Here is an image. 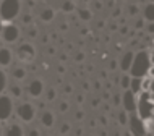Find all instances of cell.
<instances>
[{
	"instance_id": "bcb514c9",
	"label": "cell",
	"mask_w": 154,
	"mask_h": 136,
	"mask_svg": "<svg viewBox=\"0 0 154 136\" xmlns=\"http://www.w3.org/2000/svg\"><path fill=\"white\" fill-rule=\"evenodd\" d=\"M114 5H115V0H107V7H110V8H112Z\"/></svg>"
},
{
	"instance_id": "83f0119b",
	"label": "cell",
	"mask_w": 154,
	"mask_h": 136,
	"mask_svg": "<svg viewBox=\"0 0 154 136\" xmlns=\"http://www.w3.org/2000/svg\"><path fill=\"white\" fill-rule=\"evenodd\" d=\"M68 110H70L68 101H60V104H59V112H60V113H66Z\"/></svg>"
},
{
	"instance_id": "277c9868",
	"label": "cell",
	"mask_w": 154,
	"mask_h": 136,
	"mask_svg": "<svg viewBox=\"0 0 154 136\" xmlns=\"http://www.w3.org/2000/svg\"><path fill=\"white\" fill-rule=\"evenodd\" d=\"M127 125H128V131H130L131 136H146L148 134L146 123H144V120H141L135 112H131L128 115Z\"/></svg>"
},
{
	"instance_id": "d6986e66",
	"label": "cell",
	"mask_w": 154,
	"mask_h": 136,
	"mask_svg": "<svg viewBox=\"0 0 154 136\" xmlns=\"http://www.w3.org/2000/svg\"><path fill=\"white\" fill-rule=\"evenodd\" d=\"M141 81H143V78H131L130 80V86H128V89L131 91L135 96H138V94L141 92Z\"/></svg>"
},
{
	"instance_id": "7a4b0ae2",
	"label": "cell",
	"mask_w": 154,
	"mask_h": 136,
	"mask_svg": "<svg viewBox=\"0 0 154 136\" xmlns=\"http://www.w3.org/2000/svg\"><path fill=\"white\" fill-rule=\"evenodd\" d=\"M136 99V110L135 113L138 115L141 120L151 122L154 117V99H152V91H143L138 94Z\"/></svg>"
},
{
	"instance_id": "7dc6e473",
	"label": "cell",
	"mask_w": 154,
	"mask_h": 136,
	"mask_svg": "<svg viewBox=\"0 0 154 136\" xmlns=\"http://www.w3.org/2000/svg\"><path fill=\"white\" fill-rule=\"evenodd\" d=\"M60 29H62V31H66V29H68V24H66V23L60 24Z\"/></svg>"
},
{
	"instance_id": "ac0fdd59",
	"label": "cell",
	"mask_w": 154,
	"mask_h": 136,
	"mask_svg": "<svg viewBox=\"0 0 154 136\" xmlns=\"http://www.w3.org/2000/svg\"><path fill=\"white\" fill-rule=\"evenodd\" d=\"M143 20L148 23H152L154 20V5L152 2H146V7H144V11H143Z\"/></svg>"
},
{
	"instance_id": "f35d334b",
	"label": "cell",
	"mask_w": 154,
	"mask_h": 136,
	"mask_svg": "<svg viewBox=\"0 0 154 136\" xmlns=\"http://www.w3.org/2000/svg\"><path fill=\"white\" fill-rule=\"evenodd\" d=\"M144 23H146V21H144L143 18H141V20H138V21H136V28H138V29H141V28L144 26Z\"/></svg>"
},
{
	"instance_id": "cb8c5ba5",
	"label": "cell",
	"mask_w": 154,
	"mask_h": 136,
	"mask_svg": "<svg viewBox=\"0 0 154 136\" xmlns=\"http://www.w3.org/2000/svg\"><path fill=\"white\" fill-rule=\"evenodd\" d=\"M70 131H72V125H70L68 122H63L60 125V128H59V133H60V136H66L70 133Z\"/></svg>"
},
{
	"instance_id": "d590c367",
	"label": "cell",
	"mask_w": 154,
	"mask_h": 136,
	"mask_svg": "<svg viewBox=\"0 0 154 136\" xmlns=\"http://www.w3.org/2000/svg\"><path fill=\"white\" fill-rule=\"evenodd\" d=\"M112 104H114L115 107L120 105V94H114V99H112Z\"/></svg>"
},
{
	"instance_id": "9f6ffc18",
	"label": "cell",
	"mask_w": 154,
	"mask_h": 136,
	"mask_svg": "<svg viewBox=\"0 0 154 136\" xmlns=\"http://www.w3.org/2000/svg\"><path fill=\"white\" fill-rule=\"evenodd\" d=\"M140 3H146V2H151V0H138Z\"/></svg>"
},
{
	"instance_id": "ab89813d",
	"label": "cell",
	"mask_w": 154,
	"mask_h": 136,
	"mask_svg": "<svg viewBox=\"0 0 154 136\" xmlns=\"http://www.w3.org/2000/svg\"><path fill=\"white\" fill-rule=\"evenodd\" d=\"M99 123H101L102 126H106L107 125V118L104 117V115H101V117H99Z\"/></svg>"
},
{
	"instance_id": "94428289",
	"label": "cell",
	"mask_w": 154,
	"mask_h": 136,
	"mask_svg": "<svg viewBox=\"0 0 154 136\" xmlns=\"http://www.w3.org/2000/svg\"><path fill=\"white\" fill-rule=\"evenodd\" d=\"M2 42H3V41H2V38H0V47H2Z\"/></svg>"
},
{
	"instance_id": "6125c7cd",
	"label": "cell",
	"mask_w": 154,
	"mask_h": 136,
	"mask_svg": "<svg viewBox=\"0 0 154 136\" xmlns=\"http://www.w3.org/2000/svg\"><path fill=\"white\" fill-rule=\"evenodd\" d=\"M114 136H120V134H119V133H115V134H114Z\"/></svg>"
},
{
	"instance_id": "11a10c76",
	"label": "cell",
	"mask_w": 154,
	"mask_h": 136,
	"mask_svg": "<svg viewBox=\"0 0 154 136\" xmlns=\"http://www.w3.org/2000/svg\"><path fill=\"white\" fill-rule=\"evenodd\" d=\"M2 29H3V21L0 20V32H2Z\"/></svg>"
},
{
	"instance_id": "1f68e13d",
	"label": "cell",
	"mask_w": 154,
	"mask_h": 136,
	"mask_svg": "<svg viewBox=\"0 0 154 136\" xmlns=\"http://www.w3.org/2000/svg\"><path fill=\"white\" fill-rule=\"evenodd\" d=\"M93 8H94V10H97V11H101L102 8H104V5H102L101 0H96V2L93 3Z\"/></svg>"
},
{
	"instance_id": "74e56055",
	"label": "cell",
	"mask_w": 154,
	"mask_h": 136,
	"mask_svg": "<svg viewBox=\"0 0 154 136\" xmlns=\"http://www.w3.org/2000/svg\"><path fill=\"white\" fill-rule=\"evenodd\" d=\"M119 15H122V10H120V8H115V10L112 11V16H114V18H119Z\"/></svg>"
},
{
	"instance_id": "f907efd6",
	"label": "cell",
	"mask_w": 154,
	"mask_h": 136,
	"mask_svg": "<svg viewBox=\"0 0 154 136\" xmlns=\"http://www.w3.org/2000/svg\"><path fill=\"white\" fill-rule=\"evenodd\" d=\"M127 29H128V28H127V26H123L122 29H120V32H122V34H127Z\"/></svg>"
},
{
	"instance_id": "603a6c76",
	"label": "cell",
	"mask_w": 154,
	"mask_h": 136,
	"mask_svg": "<svg viewBox=\"0 0 154 136\" xmlns=\"http://www.w3.org/2000/svg\"><path fill=\"white\" fill-rule=\"evenodd\" d=\"M44 92H45V101L47 102H52V101H55V97H57V91L55 88H47V89H44Z\"/></svg>"
},
{
	"instance_id": "680465c9",
	"label": "cell",
	"mask_w": 154,
	"mask_h": 136,
	"mask_svg": "<svg viewBox=\"0 0 154 136\" xmlns=\"http://www.w3.org/2000/svg\"><path fill=\"white\" fill-rule=\"evenodd\" d=\"M125 136H131V134H130V131H125Z\"/></svg>"
},
{
	"instance_id": "e0dca14e",
	"label": "cell",
	"mask_w": 154,
	"mask_h": 136,
	"mask_svg": "<svg viewBox=\"0 0 154 136\" xmlns=\"http://www.w3.org/2000/svg\"><path fill=\"white\" fill-rule=\"evenodd\" d=\"M7 88H8V96H10L11 99H20L23 96V88L20 84L13 83V84L7 86Z\"/></svg>"
},
{
	"instance_id": "60d3db41",
	"label": "cell",
	"mask_w": 154,
	"mask_h": 136,
	"mask_svg": "<svg viewBox=\"0 0 154 136\" xmlns=\"http://www.w3.org/2000/svg\"><path fill=\"white\" fill-rule=\"evenodd\" d=\"M99 104H101V101H99V99H93V101H91V105H93L94 109H96V107H99Z\"/></svg>"
},
{
	"instance_id": "db71d44e",
	"label": "cell",
	"mask_w": 154,
	"mask_h": 136,
	"mask_svg": "<svg viewBox=\"0 0 154 136\" xmlns=\"http://www.w3.org/2000/svg\"><path fill=\"white\" fill-rule=\"evenodd\" d=\"M57 70H59V73H63V71H65V70H63V67H62V65H60V67L57 68Z\"/></svg>"
},
{
	"instance_id": "f1b7e54d",
	"label": "cell",
	"mask_w": 154,
	"mask_h": 136,
	"mask_svg": "<svg viewBox=\"0 0 154 136\" xmlns=\"http://www.w3.org/2000/svg\"><path fill=\"white\" fill-rule=\"evenodd\" d=\"M127 120H128V113L125 110H120L119 112V123L120 125H127Z\"/></svg>"
},
{
	"instance_id": "91938a15",
	"label": "cell",
	"mask_w": 154,
	"mask_h": 136,
	"mask_svg": "<svg viewBox=\"0 0 154 136\" xmlns=\"http://www.w3.org/2000/svg\"><path fill=\"white\" fill-rule=\"evenodd\" d=\"M3 133H2V125H0V136H2Z\"/></svg>"
},
{
	"instance_id": "816d5d0a",
	"label": "cell",
	"mask_w": 154,
	"mask_h": 136,
	"mask_svg": "<svg viewBox=\"0 0 154 136\" xmlns=\"http://www.w3.org/2000/svg\"><path fill=\"white\" fill-rule=\"evenodd\" d=\"M109 96H110L109 92H104V94H102V99H109Z\"/></svg>"
},
{
	"instance_id": "3957f363",
	"label": "cell",
	"mask_w": 154,
	"mask_h": 136,
	"mask_svg": "<svg viewBox=\"0 0 154 136\" xmlns=\"http://www.w3.org/2000/svg\"><path fill=\"white\" fill-rule=\"evenodd\" d=\"M21 15V0H2L0 2V20L11 23Z\"/></svg>"
},
{
	"instance_id": "f6af8a7d",
	"label": "cell",
	"mask_w": 154,
	"mask_h": 136,
	"mask_svg": "<svg viewBox=\"0 0 154 136\" xmlns=\"http://www.w3.org/2000/svg\"><path fill=\"white\" fill-rule=\"evenodd\" d=\"M89 126H91V128H96V126H97V122H96V120H91V122H89Z\"/></svg>"
},
{
	"instance_id": "836d02e7",
	"label": "cell",
	"mask_w": 154,
	"mask_h": 136,
	"mask_svg": "<svg viewBox=\"0 0 154 136\" xmlns=\"http://www.w3.org/2000/svg\"><path fill=\"white\" fill-rule=\"evenodd\" d=\"M26 136H41V131L37 130V128H31L29 131H28Z\"/></svg>"
},
{
	"instance_id": "8d00e7d4",
	"label": "cell",
	"mask_w": 154,
	"mask_h": 136,
	"mask_svg": "<svg viewBox=\"0 0 154 136\" xmlns=\"http://www.w3.org/2000/svg\"><path fill=\"white\" fill-rule=\"evenodd\" d=\"M63 92L65 94H73V86L72 84H65L63 86Z\"/></svg>"
},
{
	"instance_id": "8fae6325",
	"label": "cell",
	"mask_w": 154,
	"mask_h": 136,
	"mask_svg": "<svg viewBox=\"0 0 154 136\" xmlns=\"http://www.w3.org/2000/svg\"><path fill=\"white\" fill-rule=\"evenodd\" d=\"M13 63V52L8 47H0V67L7 68Z\"/></svg>"
},
{
	"instance_id": "e7e4bbea",
	"label": "cell",
	"mask_w": 154,
	"mask_h": 136,
	"mask_svg": "<svg viewBox=\"0 0 154 136\" xmlns=\"http://www.w3.org/2000/svg\"><path fill=\"white\" fill-rule=\"evenodd\" d=\"M88 136H94V134H93V133H91V134H88Z\"/></svg>"
},
{
	"instance_id": "e575fe53",
	"label": "cell",
	"mask_w": 154,
	"mask_h": 136,
	"mask_svg": "<svg viewBox=\"0 0 154 136\" xmlns=\"http://www.w3.org/2000/svg\"><path fill=\"white\" fill-rule=\"evenodd\" d=\"M85 101H86V97H85V94H76V104H85Z\"/></svg>"
},
{
	"instance_id": "f546056e",
	"label": "cell",
	"mask_w": 154,
	"mask_h": 136,
	"mask_svg": "<svg viewBox=\"0 0 154 136\" xmlns=\"http://www.w3.org/2000/svg\"><path fill=\"white\" fill-rule=\"evenodd\" d=\"M37 34H39V32H37V28L36 26L28 28V38H29V39H36Z\"/></svg>"
},
{
	"instance_id": "4316f807",
	"label": "cell",
	"mask_w": 154,
	"mask_h": 136,
	"mask_svg": "<svg viewBox=\"0 0 154 136\" xmlns=\"http://www.w3.org/2000/svg\"><path fill=\"white\" fill-rule=\"evenodd\" d=\"M32 15L31 13H24V15H21V23L24 24V26H29V24H32Z\"/></svg>"
},
{
	"instance_id": "7bdbcfd3",
	"label": "cell",
	"mask_w": 154,
	"mask_h": 136,
	"mask_svg": "<svg viewBox=\"0 0 154 136\" xmlns=\"http://www.w3.org/2000/svg\"><path fill=\"white\" fill-rule=\"evenodd\" d=\"M93 88H94L96 91H99V89H101V81H94V84H93Z\"/></svg>"
},
{
	"instance_id": "ba28073f",
	"label": "cell",
	"mask_w": 154,
	"mask_h": 136,
	"mask_svg": "<svg viewBox=\"0 0 154 136\" xmlns=\"http://www.w3.org/2000/svg\"><path fill=\"white\" fill-rule=\"evenodd\" d=\"M0 34H2V41H5V42H8V44H13L20 39L21 31H20V28L16 26V24L8 23V24H3V29H2Z\"/></svg>"
},
{
	"instance_id": "d4e9b609",
	"label": "cell",
	"mask_w": 154,
	"mask_h": 136,
	"mask_svg": "<svg viewBox=\"0 0 154 136\" xmlns=\"http://www.w3.org/2000/svg\"><path fill=\"white\" fill-rule=\"evenodd\" d=\"M127 11H128V16H136L140 13V7L136 5V3H130L127 8Z\"/></svg>"
},
{
	"instance_id": "9a60e30c",
	"label": "cell",
	"mask_w": 154,
	"mask_h": 136,
	"mask_svg": "<svg viewBox=\"0 0 154 136\" xmlns=\"http://www.w3.org/2000/svg\"><path fill=\"white\" fill-rule=\"evenodd\" d=\"M41 21H44V23H51L54 18H55V10H54L52 7H45L42 8V11H41Z\"/></svg>"
},
{
	"instance_id": "4dcf8cb0",
	"label": "cell",
	"mask_w": 154,
	"mask_h": 136,
	"mask_svg": "<svg viewBox=\"0 0 154 136\" xmlns=\"http://www.w3.org/2000/svg\"><path fill=\"white\" fill-rule=\"evenodd\" d=\"M85 117H86V113L83 112L81 109H78L76 112H75V120H76V122H81V120H85Z\"/></svg>"
},
{
	"instance_id": "b9f144b4",
	"label": "cell",
	"mask_w": 154,
	"mask_h": 136,
	"mask_svg": "<svg viewBox=\"0 0 154 136\" xmlns=\"http://www.w3.org/2000/svg\"><path fill=\"white\" fill-rule=\"evenodd\" d=\"M83 60H85V53L80 52V53L76 55V62H83Z\"/></svg>"
},
{
	"instance_id": "ffe728a7",
	"label": "cell",
	"mask_w": 154,
	"mask_h": 136,
	"mask_svg": "<svg viewBox=\"0 0 154 136\" xmlns=\"http://www.w3.org/2000/svg\"><path fill=\"white\" fill-rule=\"evenodd\" d=\"M78 18H80L81 21H91V18H93V10H91V8H80V10H78Z\"/></svg>"
},
{
	"instance_id": "6f0895ef",
	"label": "cell",
	"mask_w": 154,
	"mask_h": 136,
	"mask_svg": "<svg viewBox=\"0 0 154 136\" xmlns=\"http://www.w3.org/2000/svg\"><path fill=\"white\" fill-rule=\"evenodd\" d=\"M81 2H83V3H89L91 0H81Z\"/></svg>"
},
{
	"instance_id": "f5cc1de1",
	"label": "cell",
	"mask_w": 154,
	"mask_h": 136,
	"mask_svg": "<svg viewBox=\"0 0 154 136\" xmlns=\"http://www.w3.org/2000/svg\"><path fill=\"white\" fill-rule=\"evenodd\" d=\"M47 52H49V53H54V52H55V49H52V47H49V49H47Z\"/></svg>"
},
{
	"instance_id": "44dd1931",
	"label": "cell",
	"mask_w": 154,
	"mask_h": 136,
	"mask_svg": "<svg viewBox=\"0 0 154 136\" xmlns=\"http://www.w3.org/2000/svg\"><path fill=\"white\" fill-rule=\"evenodd\" d=\"M7 86H8V76H7V73L0 68V94H3V91L7 89Z\"/></svg>"
},
{
	"instance_id": "9c48e42d",
	"label": "cell",
	"mask_w": 154,
	"mask_h": 136,
	"mask_svg": "<svg viewBox=\"0 0 154 136\" xmlns=\"http://www.w3.org/2000/svg\"><path fill=\"white\" fill-rule=\"evenodd\" d=\"M120 102H122L123 110L127 113H131L136 110V96L130 89H125V92L122 94V97H120Z\"/></svg>"
},
{
	"instance_id": "be15d7a7",
	"label": "cell",
	"mask_w": 154,
	"mask_h": 136,
	"mask_svg": "<svg viewBox=\"0 0 154 136\" xmlns=\"http://www.w3.org/2000/svg\"><path fill=\"white\" fill-rule=\"evenodd\" d=\"M146 136H152V134H151V133H148V134H146Z\"/></svg>"
},
{
	"instance_id": "d6a6232c",
	"label": "cell",
	"mask_w": 154,
	"mask_h": 136,
	"mask_svg": "<svg viewBox=\"0 0 154 136\" xmlns=\"http://www.w3.org/2000/svg\"><path fill=\"white\" fill-rule=\"evenodd\" d=\"M117 68H119V62H117V60H110V63H109V70H110V71H115Z\"/></svg>"
},
{
	"instance_id": "7c38bea8",
	"label": "cell",
	"mask_w": 154,
	"mask_h": 136,
	"mask_svg": "<svg viewBox=\"0 0 154 136\" xmlns=\"http://www.w3.org/2000/svg\"><path fill=\"white\" fill-rule=\"evenodd\" d=\"M133 55H135V53H133L131 50H127L122 55V59H120V62H119V68L122 70V71H125L127 73L128 70H130V67H131V60H133Z\"/></svg>"
},
{
	"instance_id": "30bf717a",
	"label": "cell",
	"mask_w": 154,
	"mask_h": 136,
	"mask_svg": "<svg viewBox=\"0 0 154 136\" xmlns=\"http://www.w3.org/2000/svg\"><path fill=\"white\" fill-rule=\"evenodd\" d=\"M44 81H41L39 78H34L29 84H28V94L32 97V99H37L44 94Z\"/></svg>"
},
{
	"instance_id": "681fc988",
	"label": "cell",
	"mask_w": 154,
	"mask_h": 136,
	"mask_svg": "<svg viewBox=\"0 0 154 136\" xmlns=\"http://www.w3.org/2000/svg\"><path fill=\"white\" fill-rule=\"evenodd\" d=\"M28 7H34V0H28Z\"/></svg>"
},
{
	"instance_id": "2e32d148",
	"label": "cell",
	"mask_w": 154,
	"mask_h": 136,
	"mask_svg": "<svg viewBox=\"0 0 154 136\" xmlns=\"http://www.w3.org/2000/svg\"><path fill=\"white\" fill-rule=\"evenodd\" d=\"M26 76H28V71L24 67H15L11 70V78L15 81H23V80H26Z\"/></svg>"
},
{
	"instance_id": "4fadbf2b",
	"label": "cell",
	"mask_w": 154,
	"mask_h": 136,
	"mask_svg": "<svg viewBox=\"0 0 154 136\" xmlns=\"http://www.w3.org/2000/svg\"><path fill=\"white\" fill-rule=\"evenodd\" d=\"M41 123H42V126H45V128H52L55 125V115H54V112L44 110L41 113Z\"/></svg>"
},
{
	"instance_id": "6da1fadb",
	"label": "cell",
	"mask_w": 154,
	"mask_h": 136,
	"mask_svg": "<svg viewBox=\"0 0 154 136\" xmlns=\"http://www.w3.org/2000/svg\"><path fill=\"white\" fill-rule=\"evenodd\" d=\"M152 68V59H151V52L141 49L133 55L131 60V67L128 70L131 78H146L151 73Z\"/></svg>"
},
{
	"instance_id": "7402d4cb",
	"label": "cell",
	"mask_w": 154,
	"mask_h": 136,
	"mask_svg": "<svg viewBox=\"0 0 154 136\" xmlns=\"http://www.w3.org/2000/svg\"><path fill=\"white\" fill-rule=\"evenodd\" d=\"M75 8H76V5H75L73 0H65L62 3V11L63 13H72V11H75Z\"/></svg>"
},
{
	"instance_id": "8992f818",
	"label": "cell",
	"mask_w": 154,
	"mask_h": 136,
	"mask_svg": "<svg viewBox=\"0 0 154 136\" xmlns=\"http://www.w3.org/2000/svg\"><path fill=\"white\" fill-rule=\"evenodd\" d=\"M13 99L8 94H0V122H7L13 115Z\"/></svg>"
},
{
	"instance_id": "c3c4849f",
	"label": "cell",
	"mask_w": 154,
	"mask_h": 136,
	"mask_svg": "<svg viewBox=\"0 0 154 136\" xmlns=\"http://www.w3.org/2000/svg\"><path fill=\"white\" fill-rule=\"evenodd\" d=\"M83 89H85V91H88V89H89V84L86 83V81H85V83H83Z\"/></svg>"
},
{
	"instance_id": "ee69618b",
	"label": "cell",
	"mask_w": 154,
	"mask_h": 136,
	"mask_svg": "<svg viewBox=\"0 0 154 136\" xmlns=\"http://www.w3.org/2000/svg\"><path fill=\"white\" fill-rule=\"evenodd\" d=\"M75 136H83V128H76V130H75Z\"/></svg>"
},
{
	"instance_id": "484cf974",
	"label": "cell",
	"mask_w": 154,
	"mask_h": 136,
	"mask_svg": "<svg viewBox=\"0 0 154 136\" xmlns=\"http://www.w3.org/2000/svg\"><path fill=\"white\" fill-rule=\"evenodd\" d=\"M130 80H131L130 75H123L122 78H119V83H120V86H122L123 89H128V86H130Z\"/></svg>"
},
{
	"instance_id": "5b68a950",
	"label": "cell",
	"mask_w": 154,
	"mask_h": 136,
	"mask_svg": "<svg viewBox=\"0 0 154 136\" xmlns=\"http://www.w3.org/2000/svg\"><path fill=\"white\" fill-rule=\"evenodd\" d=\"M16 59L23 63H32L36 59V47L31 42H21L16 49Z\"/></svg>"
},
{
	"instance_id": "5bb4252c",
	"label": "cell",
	"mask_w": 154,
	"mask_h": 136,
	"mask_svg": "<svg viewBox=\"0 0 154 136\" xmlns=\"http://www.w3.org/2000/svg\"><path fill=\"white\" fill-rule=\"evenodd\" d=\"M5 136H24L23 126L18 125V123H10L5 131Z\"/></svg>"
},
{
	"instance_id": "52a82bcc",
	"label": "cell",
	"mask_w": 154,
	"mask_h": 136,
	"mask_svg": "<svg viewBox=\"0 0 154 136\" xmlns=\"http://www.w3.org/2000/svg\"><path fill=\"white\" fill-rule=\"evenodd\" d=\"M16 115L20 117V120L24 123H31L36 118V107L31 102H21L16 109Z\"/></svg>"
}]
</instances>
